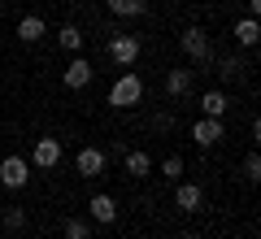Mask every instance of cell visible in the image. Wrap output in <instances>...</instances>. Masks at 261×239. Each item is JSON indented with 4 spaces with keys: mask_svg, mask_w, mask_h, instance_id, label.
Returning <instances> with one entry per match:
<instances>
[{
    "mask_svg": "<svg viewBox=\"0 0 261 239\" xmlns=\"http://www.w3.org/2000/svg\"><path fill=\"white\" fill-rule=\"evenodd\" d=\"M140 100H144V78L135 70H122L113 78V87H109V104L113 109H135Z\"/></svg>",
    "mask_w": 261,
    "mask_h": 239,
    "instance_id": "1",
    "label": "cell"
},
{
    "mask_svg": "<svg viewBox=\"0 0 261 239\" xmlns=\"http://www.w3.org/2000/svg\"><path fill=\"white\" fill-rule=\"evenodd\" d=\"M31 183V161L18 152H9L5 161H0V187H9V192H22V187Z\"/></svg>",
    "mask_w": 261,
    "mask_h": 239,
    "instance_id": "2",
    "label": "cell"
},
{
    "mask_svg": "<svg viewBox=\"0 0 261 239\" xmlns=\"http://www.w3.org/2000/svg\"><path fill=\"white\" fill-rule=\"evenodd\" d=\"M178 48H183V57H187V61H196V65H209V57H214L209 35L200 26H187L183 35H178Z\"/></svg>",
    "mask_w": 261,
    "mask_h": 239,
    "instance_id": "3",
    "label": "cell"
},
{
    "mask_svg": "<svg viewBox=\"0 0 261 239\" xmlns=\"http://www.w3.org/2000/svg\"><path fill=\"white\" fill-rule=\"evenodd\" d=\"M31 166L35 170H57L61 166V139L57 135H39L35 148H31Z\"/></svg>",
    "mask_w": 261,
    "mask_h": 239,
    "instance_id": "4",
    "label": "cell"
},
{
    "mask_svg": "<svg viewBox=\"0 0 261 239\" xmlns=\"http://www.w3.org/2000/svg\"><path fill=\"white\" fill-rule=\"evenodd\" d=\"M92 78H96V65L87 61V57H74V61L61 70V87H70V92H83Z\"/></svg>",
    "mask_w": 261,
    "mask_h": 239,
    "instance_id": "5",
    "label": "cell"
},
{
    "mask_svg": "<svg viewBox=\"0 0 261 239\" xmlns=\"http://www.w3.org/2000/svg\"><path fill=\"white\" fill-rule=\"evenodd\" d=\"M105 166H109V156H105V148H79V156H74V170H79V178H100L105 174Z\"/></svg>",
    "mask_w": 261,
    "mask_h": 239,
    "instance_id": "6",
    "label": "cell"
},
{
    "mask_svg": "<svg viewBox=\"0 0 261 239\" xmlns=\"http://www.w3.org/2000/svg\"><path fill=\"white\" fill-rule=\"evenodd\" d=\"M109 57H113V65L130 70V65L140 61V39L135 35H109Z\"/></svg>",
    "mask_w": 261,
    "mask_h": 239,
    "instance_id": "7",
    "label": "cell"
},
{
    "mask_svg": "<svg viewBox=\"0 0 261 239\" xmlns=\"http://www.w3.org/2000/svg\"><path fill=\"white\" fill-rule=\"evenodd\" d=\"M174 204H178L183 213H200V204H205V187H200V183H183V178H178Z\"/></svg>",
    "mask_w": 261,
    "mask_h": 239,
    "instance_id": "8",
    "label": "cell"
},
{
    "mask_svg": "<svg viewBox=\"0 0 261 239\" xmlns=\"http://www.w3.org/2000/svg\"><path fill=\"white\" fill-rule=\"evenodd\" d=\"M222 135H226V130H222V118H196V122H192V139H196L200 148H214Z\"/></svg>",
    "mask_w": 261,
    "mask_h": 239,
    "instance_id": "9",
    "label": "cell"
},
{
    "mask_svg": "<svg viewBox=\"0 0 261 239\" xmlns=\"http://www.w3.org/2000/svg\"><path fill=\"white\" fill-rule=\"evenodd\" d=\"M87 213H92V222H100V226H113L118 222V200L105 192H96L92 200H87Z\"/></svg>",
    "mask_w": 261,
    "mask_h": 239,
    "instance_id": "10",
    "label": "cell"
},
{
    "mask_svg": "<svg viewBox=\"0 0 261 239\" xmlns=\"http://www.w3.org/2000/svg\"><path fill=\"white\" fill-rule=\"evenodd\" d=\"M226 109H231V96H226L222 87H209V92H200V118H222Z\"/></svg>",
    "mask_w": 261,
    "mask_h": 239,
    "instance_id": "11",
    "label": "cell"
},
{
    "mask_svg": "<svg viewBox=\"0 0 261 239\" xmlns=\"http://www.w3.org/2000/svg\"><path fill=\"white\" fill-rule=\"evenodd\" d=\"M44 35H48V22L39 18V13H22L18 18V39L22 44H39Z\"/></svg>",
    "mask_w": 261,
    "mask_h": 239,
    "instance_id": "12",
    "label": "cell"
},
{
    "mask_svg": "<svg viewBox=\"0 0 261 239\" xmlns=\"http://www.w3.org/2000/svg\"><path fill=\"white\" fill-rule=\"evenodd\" d=\"M122 170H126L130 178H148L152 174V156L144 152V148H130V152L122 156Z\"/></svg>",
    "mask_w": 261,
    "mask_h": 239,
    "instance_id": "13",
    "label": "cell"
},
{
    "mask_svg": "<svg viewBox=\"0 0 261 239\" xmlns=\"http://www.w3.org/2000/svg\"><path fill=\"white\" fill-rule=\"evenodd\" d=\"M105 9L113 18H144L148 13V0H105Z\"/></svg>",
    "mask_w": 261,
    "mask_h": 239,
    "instance_id": "14",
    "label": "cell"
},
{
    "mask_svg": "<svg viewBox=\"0 0 261 239\" xmlns=\"http://www.w3.org/2000/svg\"><path fill=\"white\" fill-rule=\"evenodd\" d=\"M166 92L174 96V100H183V96L192 92V70H166Z\"/></svg>",
    "mask_w": 261,
    "mask_h": 239,
    "instance_id": "15",
    "label": "cell"
},
{
    "mask_svg": "<svg viewBox=\"0 0 261 239\" xmlns=\"http://www.w3.org/2000/svg\"><path fill=\"white\" fill-rule=\"evenodd\" d=\"M231 35H235V44H240V48H257V35H261V26H257V18H240Z\"/></svg>",
    "mask_w": 261,
    "mask_h": 239,
    "instance_id": "16",
    "label": "cell"
},
{
    "mask_svg": "<svg viewBox=\"0 0 261 239\" xmlns=\"http://www.w3.org/2000/svg\"><path fill=\"white\" fill-rule=\"evenodd\" d=\"M57 39H61V48H65V52H74V57L83 52V31H79L74 22H65V26L57 31Z\"/></svg>",
    "mask_w": 261,
    "mask_h": 239,
    "instance_id": "17",
    "label": "cell"
},
{
    "mask_svg": "<svg viewBox=\"0 0 261 239\" xmlns=\"http://www.w3.org/2000/svg\"><path fill=\"white\" fill-rule=\"evenodd\" d=\"M244 70H248V61H244V57H222V61H218V74H222L226 83H231V78H240Z\"/></svg>",
    "mask_w": 261,
    "mask_h": 239,
    "instance_id": "18",
    "label": "cell"
},
{
    "mask_svg": "<svg viewBox=\"0 0 261 239\" xmlns=\"http://www.w3.org/2000/svg\"><path fill=\"white\" fill-rule=\"evenodd\" d=\"M0 222H5V230H27V209H22V204H9Z\"/></svg>",
    "mask_w": 261,
    "mask_h": 239,
    "instance_id": "19",
    "label": "cell"
},
{
    "mask_svg": "<svg viewBox=\"0 0 261 239\" xmlns=\"http://www.w3.org/2000/svg\"><path fill=\"white\" fill-rule=\"evenodd\" d=\"M65 239H92V222L70 218V222H65Z\"/></svg>",
    "mask_w": 261,
    "mask_h": 239,
    "instance_id": "20",
    "label": "cell"
},
{
    "mask_svg": "<svg viewBox=\"0 0 261 239\" xmlns=\"http://www.w3.org/2000/svg\"><path fill=\"white\" fill-rule=\"evenodd\" d=\"M161 174H166L170 183H178V178H183V156H166V161H161Z\"/></svg>",
    "mask_w": 261,
    "mask_h": 239,
    "instance_id": "21",
    "label": "cell"
},
{
    "mask_svg": "<svg viewBox=\"0 0 261 239\" xmlns=\"http://www.w3.org/2000/svg\"><path fill=\"white\" fill-rule=\"evenodd\" d=\"M240 170H244V178H248V183H257V178H261V156H257V152H248Z\"/></svg>",
    "mask_w": 261,
    "mask_h": 239,
    "instance_id": "22",
    "label": "cell"
},
{
    "mask_svg": "<svg viewBox=\"0 0 261 239\" xmlns=\"http://www.w3.org/2000/svg\"><path fill=\"white\" fill-rule=\"evenodd\" d=\"M157 126L161 130H174V113H157Z\"/></svg>",
    "mask_w": 261,
    "mask_h": 239,
    "instance_id": "23",
    "label": "cell"
},
{
    "mask_svg": "<svg viewBox=\"0 0 261 239\" xmlns=\"http://www.w3.org/2000/svg\"><path fill=\"white\" fill-rule=\"evenodd\" d=\"M244 9H248V18H261V0H244Z\"/></svg>",
    "mask_w": 261,
    "mask_h": 239,
    "instance_id": "24",
    "label": "cell"
},
{
    "mask_svg": "<svg viewBox=\"0 0 261 239\" xmlns=\"http://www.w3.org/2000/svg\"><path fill=\"white\" fill-rule=\"evenodd\" d=\"M183 239H205V235H196V230H187V235H183Z\"/></svg>",
    "mask_w": 261,
    "mask_h": 239,
    "instance_id": "25",
    "label": "cell"
},
{
    "mask_svg": "<svg viewBox=\"0 0 261 239\" xmlns=\"http://www.w3.org/2000/svg\"><path fill=\"white\" fill-rule=\"evenodd\" d=\"M0 9H5V0H0Z\"/></svg>",
    "mask_w": 261,
    "mask_h": 239,
    "instance_id": "26",
    "label": "cell"
}]
</instances>
